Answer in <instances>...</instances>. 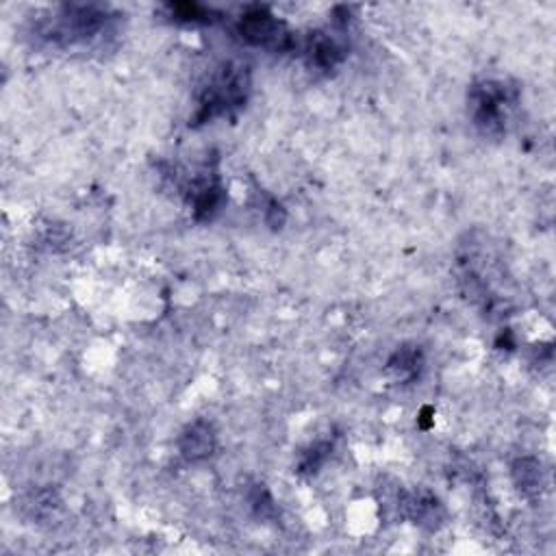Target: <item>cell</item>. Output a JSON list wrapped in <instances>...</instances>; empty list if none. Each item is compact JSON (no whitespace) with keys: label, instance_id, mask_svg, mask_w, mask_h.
<instances>
[{"label":"cell","instance_id":"cell-1","mask_svg":"<svg viewBox=\"0 0 556 556\" xmlns=\"http://www.w3.org/2000/svg\"><path fill=\"white\" fill-rule=\"evenodd\" d=\"M241 35L248 42L257 44V46H283L288 40V33H285L283 24L272 18V15L257 11V14L246 15L241 20Z\"/></svg>","mask_w":556,"mask_h":556},{"label":"cell","instance_id":"cell-2","mask_svg":"<svg viewBox=\"0 0 556 556\" xmlns=\"http://www.w3.org/2000/svg\"><path fill=\"white\" fill-rule=\"evenodd\" d=\"M213 450V433L207 424L198 422L183 437V453L190 459H202V456L211 454Z\"/></svg>","mask_w":556,"mask_h":556}]
</instances>
